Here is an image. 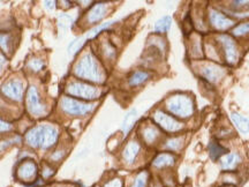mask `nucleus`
<instances>
[{
  "instance_id": "1",
  "label": "nucleus",
  "mask_w": 249,
  "mask_h": 187,
  "mask_svg": "<svg viewBox=\"0 0 249 187\" xmlns=\"http://www.w3.org/2000/svg\"><path fill=\"white\" fill-rule=\"evenodd\" d=\"M73 73L77 79L89 83H104L107 73L101 61L91 51H87L81 56L73 67Z\"/></svg>"
},
{
  "instance_id": "2",
  "label": "nucleus",
  "mask_w": 249,
  "mask_h": 187,
  "mask_svg": "<svg viewBox=\"0 0 249 187\" xmlns=\"http://www.w3.org/2000/svg\"><path fill=\"white\" fill-rule=\"evenodd\" d=\"M59 130L51 124H42L26 133V142L34 149H50L59 140Z\"/></svg>"
},
{
  "instance_id": "3",
  "label": "nucleus",
  "mask_w": 249,
  "mask_h": 187,
  "mask_svg": "<svg viewBox=\"0 0 249 187\" xmlns=\"http://www.w3.org/2000/svg\"><path fill=\"white\" fill-rule=\"evenodd\" d=\"M164 110L179 120L189 119L196 110L194 98L187 93H174L165 99Z\"/></svg>"
},
{
  "instance_id": "4",
  "label": "nucleus",
  "mask_w": 249,
  "mask_h": 187,
  "mask_svg": "<svg viewBox=\"0 0 249 187\" xmlns=\"http://www.w3.org/2000/svg\"><path fill=\"white\" fill-rule=\"evenodd\" d=\"M66 94L71 97L81 99V101L90 102L95 101L102 96V89L92 83L85 82L81 80H73L67 83Z\"/></svg>"
},
{
  "instance_id": "5",
  "label": "nucleus",
  "mask_w": 249,
  "mask_h": 187,
  "mask_svg": "<svg viewBox=\"0 0 249 187\" xmlns=\"http://www.w3.org/2000/svg\"><path fill=\"white\" fill-rule=\"evenodd\" d=\"M216 44L218 45L224 61L229 66H235L240 59V51H239L234 37L229 34H217Z\"/></svg>"
},
{
  "instance_id": "6",
  "label": "nucleus",
  "mask_w": 249,
  "mask_h": 187,
  "mask_svg": "<svg viewBox=\"0 0 249 187\" xmlns=\"http://www.w3.org/2000/svg\"><path fill=\"white\" fill-rule=\"evenodd\" d=\"M59 107L62 113L70 117H86L95 110V103L85 102L81 99L71 97V96H64L60 98Z\"/></svg>"
},
{
  "instance_id": "7",
  "label": "nucleus",
  "mask_w": 249,
  "mask_h": 187,
  "mask_svg": "<svg viewBox=\"0 0 249 187\" xmlns=\"http://www.w3.org/2000/svg\"><path fill=\"white\" fill-rule=\"evenodd\" d=\"M151 119L156 126L160 127V131H164L165 133L169 134L182 132L183 127H185L181 121L167 113L164 109H156L151 113Z\"/></svg>"
},
{
  "instance_id": "8",
  "label": "nucleus",
  "mask_w": 249,
  "mask_h": 187,
  "mask_svg": "<svg viewBox=\"0 0 249 187\" xmlns=\"http://www.w3.org/2000/svg\"><path fill=\"white\" fill-rule=\"evenodd\" d=\"M207 19L208 24L211 27V29L217 31L218 34H225V31L233 29L235 26V21L230 15L214 7L209 8Z\"/></svg>"
},
{
  "instance_id": "9",
  "label": "nucleus",
  "mask_w": 249,
  "mask_h": 187,
  "mask_svg": "<svg viewBox=\"0 0 249 187\" xmlns=\"http://www.w3.org/2000/svg\"><path fill=\"white\" fill-rule=\"evenodd\" d=\"M197 73L208 83L217 85L226 75V68L223 67L222 65L217 64V62H202V64H200V66H198Z\"/></svg>"
},
{
  "instance_id": "10",
  "label": "nucleus",
  "mask_w": 249,
  "mask_h": 187,
  "mask_svg": "<svg viewBox=\"0 0 249 187\" xmlns=\"http://www.w3.org/2000/svg\"><path fill=\"white\" fill-rule=\"evenodd\" d=\"M26 104L28 112L35 118L44 117L46 112H48V110H46V105L43 103L38 89H37L35 86H31L30 88L28 89Z\"/></svg>"
},
{
  "instance_id": "11",
  "label": "nucleus",
  "mask_w": 249,
  "mask_h": 187,
  "mask_svg": "<svg viewBox=\"0 0 249 187\" xmlns=\"http://www.w3.org/2000/svg\"><path fill=\"white\" fill-rule=\"evenodd\" d=\"M0 92L9 101L21 102L24 96V85L21 80L12 79L6 81L0 88Z\"/></svg>"
},
{
  "instance_id": "12",
  "label": "nucleus",
  "mask_w": 249,
  "mask_h": 187,
  "mask_svg": "<svg viewBox=\"0 0 249 187\" xmlns=\"http://www.w3.org/2000/svg\"><path fill=\"white\" fill-rule=\"evenodd\" d=\"M110 5L107 2H96L92 5L88 12H87L85 22L87 26H98L102 20H104L108 13Z\"/></svg>"
},
{
  "instance_id": "13",
  "label": "nucleus",
  "mask_w": 249,
  "mask_h": 187,
  "mask_svg": "<svg viewBox=\"0 0 249 187\" xmlns=\"http://www.w3.org/2000/svg\"><path fill=\"white\" fill-rule=\"evenodd\" d=\"M177 162H178V157H177L176 154L161 151L152 158L151 168L156 171H163V172H165V171L176 167Z\"/></svg>"
},
{
  "instance_id": "14",
  "label": "nucleus",
  "mask_w": 249,
  "mask_h": 187,
  "mask_svg": "<svg viewBox=\"0 0 249 187\" xmlns=\"http://www.w3.org/2000/svg\"><path fill=\"white\" fill-rule=\"evenodd\" d=\"M161 134L163 133L160 127L156 126L154 123H145L141 129V140L148 147H154L157 143H160Z\"/></svg>"
},
{
  "instance_id": "15",
  "label": "nucleus",
  "mask_w": 249,
  "mask_h": 187,
  "mask_svg": "<svg viewBox=\"0 0 249 187\" xmlns=\"http://www.w3.org/2000/svg\"><path fill=\"white\" fill-rule=\"evenodd\" d=\"M142 151V145L138 140L133 139L126 143L123 151H121V158L124 163L127 165H134L138 162L140 155Z\"/></svg>"
},
{
  "instance_id": "16",
  "label": "nucleus",
  "mask_w": 249,
  "mask_h": 187,
  "mask_svg": "<svg viewBox=\"0 0 249 187\" xmlns=\"http://www.w3.org/2000/svg\"><path fill=\"white\" fill-rule=\"evenodd\" d=\"M37 171H38V167L35 162L31 160H24L21 162L17 170L18 179H20L23 183L34 182V179L37 176Z\"/></svg>"
},
{
  "instance_id": "17",
  "label": "nucleus",
  "mask_w": 249,
  "mask_h": 187,
  "mask_svg": "<svg viewBox=\"0 0 249 187\" xmlns=\"http://www.w3.org/2000/svg\"><path fill=\"white\" fill-rule=\"evenodd\" d=\"M242 162V158L239 152L230 151L226 155H224L219 160L220 170L225 173H232L238 170Z\"/></svg>"
},
{
  "instance_id": "18",
  "label": "nucleus",
  "mask_w": 249,
  "mask_h": 187,
  "mask_svg": "<svg viewBox=\"0 0 249 187\" xmlns=\"http://www.w3.org/2000/svg\"><path fill=\"white\" fill-rule=\"evenodd\" d=\"M151 77H152V73L150 71L136 70L132 72L130 75L127 77V86L132 89L139 88V87L145 85L148 81H150Z\"/></svg>"
},
{
  "instance_id": "19",
  "label": "nucleus",
  "mask_w": 249,
  "mask_h": 187,
  "mask_svg": "<svg viewBox=\"0 0 249 187\" xmlns=\"http://www.w3.org/2000/svg\"><path fill=\"white\" fill-rule=\"evenodd\" d=\"M185 135H173L164 140L163 145H161V148L164 149V151L172 152V154H178L185 147Z\"/></svg>"
},
{
  "instance_id": "20",
  "label": "nucleus",
  "mask_w": 249,
  "mask_h": 187,
  "mask_svg": "<svg viewBox=\"0 0 249 187\" xmlns=\"http://www.w3.org/2000/svg\"><path fill=\"white\" fill-rule=\"evenodd\" d=\"M227 152H229L227 148L220 145L217 140H211V141L208 143V154H209L210 160L213 162H219L220 158H222L224 155H226Z\"/></svg>"
},
{
  "instance_id": "21",
  "label": "nucleus",
  "mask_w": 249,
  "mask_h": 187,
  "mask_svg": "<svg viewBox=\"0 0 249 187\" xmlns=\"http://www.w3.org/2000/svg\"><path fill=\"white\" fill-rule=\"evenodd\" d=\"M230 119H231L232 124L234 125V127L239 131L241 134H248L249 133V119L242 116L239 112L233 111L230 114Z\"/></svg>"
},
{
  "instance_id": "22",
  "label": "nucleus",
  "mask_w": 249,
  "mask_h": 187,
  "mask_svg": "<svg viewBox=\"0 0 249 187\" xmlns=\"http://www.w3.org/2000/svg\"><path fill=\"white\" fill-rule=\"evenodd\" d=\"M173 19L170 15H164L160 19H158L154 24V33L156 35H164V34H167L172 27Z\"/></svg>"
},
{
  "instance_id": "23",
  "label": "nucleus",
  "mask_w": 249,
  "mask_h": 187,
  "mask_svg": "<svg viewBox=\"0 0 249 187\" xmlns=\"http://www.w3.org/2000/svg\"><path fill=\"white\" fill-rule=\"evenodd\" d=\"M138 120V110L136 109H130L124 116L123 124H121V131H123L124 135H128V133L133 130L134 125Z\"/></svg>"
},
{
  "instance_id": "24",
  "label": "nucleus",
  "mask_w": 249,
  "mask_h": 187,
  "mask_svg": "<svg viewBox=\"0 0 249 187\" xmlns=\"http://www.w3.org/2000/svg\"><path fill=\"white\" fill-rule=\"evenodd\" d=\"M230 13L231 14H245V12L249 11V1L248 0H236V1H231L229 5ZM245 17H249V14H245Z\"/></svg>"
},
{
  "instance_id": "25",
  "label": "nucleus",
  "mask_w": 249,
  "mask_h": 187,
  "mask_svg": "<svg viewBox=\"0 0 249 187\" xmlns=\"http://www.w3.org/2000/svg\"><path fill=\"white\" fill-rule=\"evenodd\" d=\"M14 49V38L11 34L0 33V50L2 54H11Z\"/></svg>"
},
{
  "instance_id": "26",
  "label": "nucleus",
  "mask_w": 249,
  "mask_h": 187,
  "mask_svg": "<svg viewBox=\"0 0 249 187\" xmlns=\"http://www.w3.org/2000/svg\"><path fill=\"white\" fill-rule=\"evenodd\" d=\"M189 54L193 59L200 60L203 57V49H202L201 40H198V36L195 35L191 38V46H189Z\"/></svg>"
},
{
  "instance_id": "27",
  "label": "nucleus",
  "mask_w": 249,
  "mask_h": 187,
  "mask_svg": "<svg viewBox=\"0 0 249 187\" xmlns=\"http://www.w3.org/2000/svg\"><path fill=\"white\" fill-rule=\"evenodd\" d=\"M150 186V172L142 170L134 177L132 185L129 187H149Z\"/></svg>"
},
{
  "instance_id": "28",
  "label": "nucleus",
  "mask_w": 249,
  "mask_h": 187,
  "mask_svg": "<svg viewBox=\"0 0 249 187\" xmlns=\"http://www.w3.org/2000/svg\"><path fill=\"white\" fill-rule=\"evenodd\" d=\"M205 48V56L207 58L209 59V61H219L222 59V55H220L219 49H218V45L216 44V42L211 43L208 42L207 44L204 45Z\"/></svg>"
},
{
  "instance_id": "29",
  "label": "nucleus",
  "mask_w": 249,
  "mask_h": 187,
  "mask_svg": "<svg viewBox=\"0 0 249 187\" xmlns=\"http://www.w3.org/2000/svg\"><path fill=\"white\" fill-rule=\"evenodd\" d=\"M101 54L103 57H104L105 60L113 61L117 57V49L111 42L107 40V42L103 43L101 46Z\"/></svg>"
},
{
  "instance_id": "30",
  "label": "nucleus",
  "mask_w": 249,
  "mask_h": 187,
  "mask_svg": "<svg viewBox=\"0 0 249 187\" xmlns=\"http://www.w3.org/2000/svg\"><path fill=\"white\" fill-rule=\"evenodd\" d=\"M86 43H87V39L85 36L77 37V38L74 39L70 44V46H68V55L75 56L77 52H80V50L85 46Z\"/></svg>"
},
{
  "instance_id": "31",
  "label": "nucleus",
  "mask_w": 249,
  "mask_h": 187,
  "mask_svg": "<svg viewBox=\"0 0 249 187\" xmlns=\"http://www.w3.org/2000/svg\"><path fill=\"white\" fill-rule=\"evenodd\" d=\"M233 37H244L249 34V20L234 26L231 30Z\"/></svg>"
},
{
  "instance_id": "32",
  "label": "nucleus",
  "mask_w": 249,
  "mask_h": 187,
  "mask_svg": "<svg viewBox=\"0 0 249 187\" xmlns=\"http://www.w3.org/2000/svg\"><path fill=\"white\" fill-rule=\"evenodd\" d=\"M45 66V62L42 60V59H38V58H34L29 60L28 62V67L30 68L33 72H39L42 71L43 68Z\"/></svg>"
},
{
  "instance_id": "33",
  "label": "nucleus",
  "mask_w": 249,
  "mask_h": 187,
  "mask_svg": "<svg viewBox=\"0 0 249 187\" xmlns=\"http://www.w3.org/2000/svg\"><path fill=\"white\" fill-rule=\"evenodd\" d=\"M71 22H73V20L68 14H62L59 17V27L62 28V29L67 30L71 27Z\"/></svg>"
},
{
  "instance_id": "34",
  "label": "nucleus",
  "mask_w": 249,
  "mask_h": 187,
  "mask_svg": "<svg viewBox=\"0 0 249 187\" xmlns=\"http://www.w3.org/2000/svg\"><path fill=\"white\" fill-rule=\"evenodd\" d=\"M103 187H124V180L119 177H114V178L107 180Z\"/></svg>"
},
{
  "instance_id": "35",
  "label": "nucleus",
  "mask_w": 249,
  "mask_h": 187,
  "mask_svg": "<svg viewBox=\"0 0 249 187\" xmlns=\"http://www.w3.org/2000/svg\"><path fill=\"white\" fill-rule=\"evenodd\" d=\"M65 156H66V151H65L64 149H59V150L52 152V155L50 156V160L52 162H60Z\"/></svg>"
},
{
  "instance_id": "36",
  "label": "nucleus",
  "mask_w": 249,
  "mask_h": 187,
  "mask_svg": "<svg viewBox=\"0 0 249 187\" xmlns=\"http://www.w3.org/2000/svg\"><path fill=\"white\" fill-rule=\"evenodd\" d=\"M54 172H55V170L53 169V168L50 167V165H45L44 169H43V172H42L43 178L48 179V178H50V177L53 176Z\"/></svg>"
},
{
  "instance_id": "37",
  "label": "nucleus",
  "mask_w": 249,
  "mask_h": 187,
  "mask_svg": "<svg viewBox=\"0 0 249 187\" xmlns=\"http://www.w3.org/2000/svg\"><path fill=\"white\" fill-rule=\"evenodd\" d=\"M12 131V125L8 121H5L4 119L0 118V133H6Z\"/></svg>"
},
{
  "instance_id": "38",
  "label": "nucleus",
  "mask_w": 249,
  "mask_h": 187,
  "mask_svg": "<svg viewBox=\"0 0 249 187\" xmlns=\"http://www.w3.org/2000/svg\"><path fill=\"white\" fill-rule=\"evenodd\" d=\"M6 64H7V59H6L5 55L2 52H0V73L4 71Z\"/></svg>"
},
{
  "instance_id": "39",
  "label": "nucleus",
  "mask_w": 249,
  "mask_h": 187,
  "mask_svg": "<svg viewBox=\"0 0 249 187\" xmlns=\"http://www.w3.org/2000/svg\"><path fill=\"white\" fill-rule=\"evenodd\" d=\"M55 4H57L55 1H45L44 2L45 8L49 9V11H53V9L55 8Z\"/></svg>"
},
{
  "instance_id": "40",
  "label": "nucleus",
  "mask_w": 249,
  "mask_h": 187,
  "mask_svg": "<svg viewBox=\"0 0 249 187\" xmlns=\"http://www.w3.org/2000/svg\"><path fill=\"white\" fill-rule=\"evenodd\" d=\"M222 187H236V186H234V185H224Z\"/></svg>"
}]
</instances>
